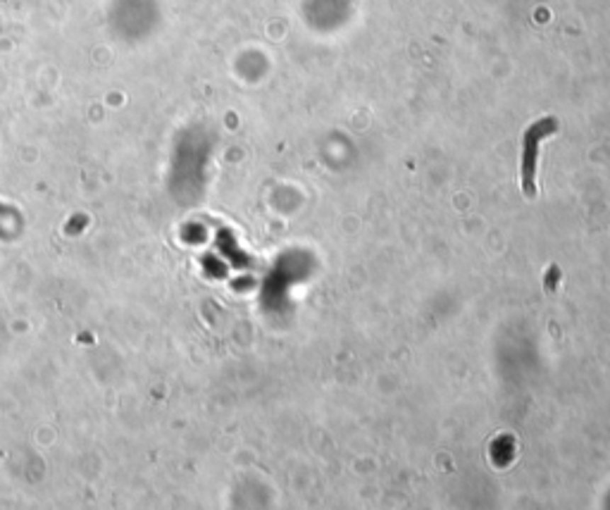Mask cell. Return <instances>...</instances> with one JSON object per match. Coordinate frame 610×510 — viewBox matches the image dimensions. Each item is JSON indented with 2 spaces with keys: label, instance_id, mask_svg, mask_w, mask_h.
Here are the masks:
<instances>
[{
  "label": "cell",
  "instance_id": "obj_1",
  "mask_svg": "<svg viewBox=\"0 0 610 510\" xmlns=\"http://www.w3.org/2000/svg\"><path fill=\"white\" fill-rule=\"evenodd\" d=\"M553 129V122H536L527 134H524L522 143V193L527 198H534L536 186H534V172H536V153H539V141Z\"/></svg>",
  "mask_w": 610,
  "mask_h": 510
}]
</instances>
